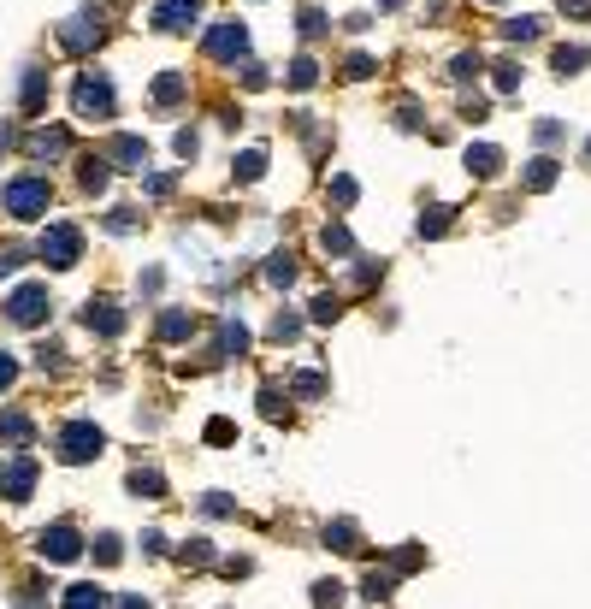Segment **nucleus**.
I'll return each mask as SVG.
<instances>
[{"label": "nucleus", "mask_w": 591, "mask_h": 609, "mask_svg": "<svg viewBox=\"0 0 591 609\" xmlns=\"http://www.w3.org/2000/svg\"><path fill=\"white\" fill-rule=\"evenodd\" d=\"M54 202V190H48V178H36V172H24V178H12L6 190H0V207L12 213V219H42Z\"/></svg>", "instance_id": "nucleus-1"}, {"label": "nucleus", "mask_w": 591, "mask_h": 609, "mask_svg": "<svg viewBox=\"0 0 591 609\" xmlns=\"http://www.w3.org/2000/svg\"><path fill=\"white\" fill-rule=\"evenodd\" d=\"M54 450H60V462H89V456H101V450H107V438H101V426H95V420H71V426H60Z\"/></svg>", "instance_id": "nucleus-2"}, {"label": "nucleus", "mask_w": 591, "mask_h": 609, "mask_svg": "<svg viewBox=\"0 0 591 609\" xmlns=\"http://www.w3.org/2000/svg\"><path fill=\"white\" fill-rule=\"evenodd\" d=\"M71 107H77V119H113V83L83 71L77 89H71Z\"/></svg>", "instance_id": "nucleus-3"}, {"label": "nucleus", "mask_w": 591, "mask_h": 609, "mask_svg": "<svg viewBox=\"0 0 591 609\" xmlns=\"http://www.w3.org/2000/svg\"><path fill=\"white\" fill-rule=\"evenodd\" d=\"M77 255H83V231L66 225V219H54V225L42 231V261L66 272V267H77Z\"/></svg>", "instance_id": "nucleus-4"}, {"label": "nucleus", "mask_w": 591, "mask_h": 609, "mask_svg": "<svg viewBox=\"0 0 591 609\" xmlns=\"http://www.w3.org/2000/svg\"><path fill=\"white\" fill-rule=\"evenodd\" d=\"M95 42H101V6H83V12H71L60 24V48L66 54H89Z\"/></svg>", "instance_id": "nucleus-5"}, {"label": "nucleus", "mask_w": 591, "mask_h": 609, "mask_svg": "<svg viewBox=\"0 0 591 609\" xmlns=\"http://www.w3.org/2000/svg\"><path fill=\"white\" fill-rule=\"evenodd\" d=\"M48 308H54V302H48V290H42V284H24V290H12V296H6V320H12V326H42V320H48Z\"/></svg>", "instance_id": "nucleus-6"}, {"label": "nucleus", "mask_w": 591, "mask_h": 609, "mask_svg": "<svg viewBox=\"0 0 591 609\" xmlns=\"http://www.w3.org/2000/svg\"><path fill=\"white\" fill-rule=\"evenodd\" d=\"M30 491H36V456L18 450V456H6V468H0V497H6V503H24Z\"/></svg>", "instance_id": "nucleus-7"}, {"label": "nucleus", "mask_w": 591, "mask_h": 609, "mask_svg": "<svg viewBox=\"0 0 591 609\" xmlns=\"http://www.w3.org/2000/svg\"><path fill=\"white\" fill-rule=\"evenodd\" d=\"M196 18H201V0H154V30H166V36L190 30Z\"/></svg>", "instance_id": "nucleus-8"}, {"label": "nucleus", "mask_w": 591, "mask_h": 609, "mask_svg": "<svg viewBox=\"0 0 591 609\" xmlns=\"http://www.w3.org/2000/svg\"><path fill=\"white\" fill-rule=\"evenodd\" d=\"M207 54L213 60H243L249 54V30L243 24H213L207 30Z\"/></svg>", "instance_id": "nucleus-9"}, {"label": "nucleus", "mask_w": 591, "mask_h": 609, "mask_svg": "<svg viewBox=\"0 0 591 609\" xmlns=\"http://www.w3.org/2000/svg\"><path fill=\"white\" fill-rule=\"evenodd\" d=\"M36 550H42L48 562H77V556H83V539H77L71 527H42V533H36Z\"/></svg>", "instance_id": "nucleus-10"}, {"label": "nucleus", "mask_w": 591, "mask_h": 609, "mask_svg": "<svg viewBox=\"0 0 591 609\" xmlns=\"http://www.w3.org/2000/svg\"><path fill=\"white\" fill-rule=\"evenodd\" d=\"M83 326H89L95 338H119V332H125V308H119V302H89Z\"/></svg>", "instance_id": "nucleus-11"}, {"label": "nucleus", "mask_w": 591, "mask_h": 609, "mask_svg": "<svg viewBox=\"0 0 591 609\" xmlns=\"http://www.w3.org/2000/svg\"><path fill=\"white\" fill-rule=\"evenodd\" d=\"M107 160H119L125 172H142V166H148V142H142V136H113Z\"/></svg>", "instance_id": "nucleus-12"}, {"label": "nucleus", "mask_w": 591, "mask_h": 609, "mask_svg": "<svg viewBox=\"0 0 591 609\" xmlns=\"http://www.w3.org/2000/svg\"><path fill=\"white\" fill-rule=\"evenodd\" d=\"M60 609H113V592H101V586H66V598H60Z\"/></svg>", "instance_id": "nucleus-13"}, {"label": "nucleus", "mask_w": 591, "mask_h": 609, "mask_svg": "<svg viewBox=\"0 0 591 609\" xmlns=\"http://www.w3.org/2000/svg\"><path fill=\"white\" fill-rule=\"evenodd\" d=\"M190 95V77L184 71H160L154 77V107H172V101H184Z\"/></svg>", "instance_id": "nucleus-14"}, {"label": "nucleus", "mask_w": 591, "mask_h": 609, "mask_svg": "<svg viewBox=\"0 0 591 609\" xmlns=\"http://www.w3.org/2000/svg\"><path fill=\"white\" fill-rule=\"evenodd\" d=\"M467 172H473V178H497V172H503V154H497L491 142H479V148H467Z\"/></svg>", "instance_id": "nucleus-15"}, {"label": "nucleus", "mask_w": 591, "mask_h": 609, "mask_svg": "<svg viewBox=\"0 0 591 609\" xmlns=\"http://www.w3.org/2000/svg\"><path fill=\"white\" fill-rule=\"evenodd\" d=\"M30 432H36V426H30L24 408H6V414H0V438H6V444H30Z\"/></svg>", "instance_id": "nucleus-16"}, {"label": "nucleus", "mask_w": 591, "mask_h": 609, "mask_svg": "<svg viewBox=\"0 0 591 609\" xmlns=\"http://www.w3.org/2000/svg\"><path fill=\"white\" fill-rule=\"evenodd\" d=\"M66 148H71L66 131H36V136H30V154H36V160H60Z\"/></svg>", "instance_id": "nucleus-17"}, {"label": "nucleus", "mask_w": 591, "mask_h": 609, "mask_svg": "<svg viewBox=\"0 0 591 609\" xmlns=\"http://www.w3.org/2000/svg\"><path fill=\"white\" fill-rule=\"evenodd\" d=\"M243 349H249L243 320H225V326H219V355H243Z\"/></svg>", "instance_id": "nucleus-18"}, {"label": "nucleus", "mask_w": 591, "mask_h": 609, "mask_svg": "<svg viewBox=\"0 0 591 609\" xmlns=\"http://www.w3.org/2000/svg\"><path fill=\"white\" fill-rule=\"evenodd\" d=\"M42 95H48V71H24V89H18V101L36 113V107H42Z\"/></svg>", "instance_id": "nucleus-19"}, {"label": "nucleus", "mask_w": 591, "mask_h": 609, "mask_svg": "<svg viewBox=\"0 0 591 609\" xmlns=\"http://www.w3.org/2000/svg\"><path fill=\"white\" fill-rule=\"evenodd\" d=\"M160 338L166 343L190 338V314H184V308H166V314H160Z\"/></svg>", "instance_id": "nucleus-20"}, {"label": "nucleus", "mask_w": 591, "mask_h": 609, "mask_svg": "<svg viewBox=\"0 0 591 609\" xmlns=\"http://www.w3.org/2000/svg\"><path fill=\"white\" fill-rule=\"evenodd\" d=\"M326 544L331 550H343V556H355V550H361V533H355L349 521H337V527H326Z\"/></svg>", "instance_id": "nucleus-21"}, {"label": "nucleus", "mask_w": 591, "mask_h": 609, "mask_svg": "<svg viewBox=\"0 0 591 609\" xmlns=\"http://www.w3.org/2000/svg\"><path fill=\"white\" fill-rule=\"evenodd\" d=\"M503 36H509V42H538L544 24H538V18H503Z\"/></svg>", "instance_id": "nucleus-22"}, {"label": "nucleus", "mask_w": 591, "mask_h": 609, "mask_svg": "<svg viewBox=\"0 0 591 609\" xmlns=\"http://www.w3.org/2000/svg\"><path fill=\"white\" fill-rule=\"evenodd\" d=\"M550 184H556V160H544V154H538V160L526 166V190H550Z\"/></svg>", "instance_id": "nucleus-23"}, {"label": "nucleus", "mask_w": 591, "mask_h": 609, "mask_svg": "<svg viewBox=\"0 0 591 609\" xmlns=\"http://www.w3.org/2000/svg\"><path fill=\"white\" fill-rule=\"evenodd\" d=\"M77 178H83V190H107L113 166H107V160H83V172H77Z\"/></svg>", "instance_id": "nucleus-24"}, {"label": "nucleus", "mask_w": 591, "mask_h": 609, "mask_svg": "<svg viewBox=\"0 0 591 609\" xmlns=\"http://www.w3.org/2000/svg\"><path fill=\"white\" fill-rule=\"evenodd\" d=\"M261 172H266V154H261V148H249V154L237 160V184H255Z\"/></svg>", "instance_id": "nucleus-25"}, {"label": "nucleus", "mask_w": 591, "mask_h": 609, "mask_svg": "<svg viewBox=\"0 0 591 609\" xmlns=\"http://www.w3.org/2000/svg\"><path fill=\"white\" fill-rule=\"evenodd\" d=\"M391 586H396V568H385V574H379V568H373V574H367V586H361V592H367V598H373V604H379V598H391Z\"/></svg>", "instance_id": "nucleus-26"}, {"label": "nucleus", "mask_w": 591, "mask_h": 609, "mask_svg": "<svg viewBox=\"0 0 591 609\" xmlns=\"http://www.w3.org/2000/svg\"><path fill=\"white\" fill-rule=\"evenodd\" d=\"M314 83H320V66H314V60L302 54V60L290 66V89H314Z\"/></svg>", "instance_id": "nucleus-27"}, {"label": "nucleus", "mask_w": 591, "mask_h": 609, "mask_svg": "<svg viewBox=\"0 0 591 609\" xmlns=\"http://www.w3.org/2000/svg\"><path fill=\"white\" fill-rule=\"evenodd\" d=\"M320 243H326V255H349V249H355V237H349L343 225H326V231H320Z\"/></svg>", "instance_id": "nucleus-28"}, {"label": "nucleus", "mask_w": 591, "mask_h": 609, "mask_svg": "<svg viewBox=\"0 0 591 609\" xmlns=\"http://www.w3.org/2000/svg\"><path fill=\"white\" fill-rule=\"evenodd\" d=\"M450 231V207H432V213H420V237H444Z\"/></svg>", "instance_id": "nucleus-29"}, {"label": "nucleus", "mask_w": 591, "mask_h": 609, "mask_svg": "<svg viewBox=\"0 0 591 609\" xmlns=\"http://www.w3.org/2000/svg\"><path fill=\"white\" fill-rule=\"evenodd\" d=\"M131 491H148V497H160V491H166V479L154 474V468H136V474H131Z\"/></svg>", "instance_id": "nucleus-30"}, {"label": "nucleus", "mask_w": 591, "mask_h": 609, "mask_svg": "<svg viewBox=\"0 0 591 609\" xmlns=\"http://www.w3.org/2000/svg\"><path fill=\"white\" fill-rule=\"evenodd\" d=\"M586 60H591L586 48H556V71H562V77H568V71H580Z\"/></svg>", "instance_id": "nucleus-31"}, {"label": "nucleus", "mask_w": 591, "mask_h": 609, "mask_svg": "<svg viewBox=\"0 0 591 609\" xmlns=\"http://www.w3.org/2000/svg\"><path fill=\"white\" fill-rule=\"evenodd\" d=\"M266 278H272V284H290V278H296L290 255H272V261H266Z\"/></svg>", "instance_id": "nucleus-32"}, {"label": "nucleus", "mask_w": 591, "mask_h": 609, "mask_svg": "<svg viewBox=\"0 0 591 609\" xmlns=\"http://www.w3.org/2000/svg\"><path fill=\"white\" fill-rule=\"evenodd\" d=\"M119 556H125V550H119L113 533H101V539H95V562H119Z\"/></svg>", "instance_id": "nucleus-33"}, {"label": "nucleus", "mask_w": 591, "mask_h": 609, "mask_svg": "<svg viewBox=\"0 0 591 609\" xmlns=\"http://www.w3.org/2000/svg\"><path fill=\"white\" fill-rule=\"evenodd\" d=\"M337 314H343V308H337V296H314V320H320V326H331Z\"/></svg>", "instance_id": "nucleus-34"}, {"label": "nucleus", "mask_w": 591, "mask_h": 609, "mask_svg": "<svg viewBox=\"0 0 591 609\" xmlns=\"http://www.w3.org/2000/svg\"><path fill=\"white\" fill-rule=\"evenodd\" d=\"M331 202H337V207L355 202V178H331Z\"/></svg>", "instance_id": "nucleus-35"}, {"label": "nucleus", "mask_w": 591, "mask_h": 609, "mask_svg": "<svg viewBox=\"0 0 591 609\" xmlns=\"http://www.w3.org/2000/svg\"><path fill=\"white\" fill-rule=\"evenodd\" d=\"M326 30V18H320V6H302V36H320Z\"/></svg>", "instance_id": "nucleus-36"}, {"label": "nucleus", "mask_w": 591, "mask_h": 609, "mask_svg": "<svg viewBox=\"0 0 591 609\" xmlns=\"http://www.w3.org/2000/svg\"><path fill=\"white\" fill-rule=\"evenodd\" d=\"M296 332H302V320H296V314H278V320H272V338H296Z\"/></svg>", "instance_id": "nucleus-37"}, {"label": "nucleus", "mask_w": 591, "mask_h": 609, "mask_svg": "<svg viewBox=\"0 0 591 609\" xmlns=\"http://www.w3.org/2000/svg\"><path fill=\"white\" fill-rule=\"evenodd\" d=\"M296 391H302V397H320V391H326V379H320V373H302V379H296Z\"/></svg>", "instance_id": "nucleus-38"}, {"label": "nucleus", "mask_w": 591, "mask_h": 609, "mask_svg": "<svg viewBox=\"0 0 591 609\" xmlns=\"http://www.w3.org/2000/svg\"><path fill=\"white\" fill-rule=\"evenodd\" d=\"M314 592H320V609H337V604H343V586H337V580H331V586H314Z\"/></svg>", "instance_id": "nucleus-39"}, {"label": "nucleus", "mask_w": 591, "mask_h": 609, "mask_svg": "<svg viewBox=\"0 0 591 609\" xmlns=\"http://www.w3.org/2000/svg\"><path fill=\"white\" fill-rule=\"evenodd\" d=\"M515 83H521V66H509V60H503V66H497V89H515Z\"/></svg>", "instance_id": "nucleus-40"}, {"label": "nucleus", "mask_w": 591, "mask_h": 609, "mask_svg": "<svg viewBox=\"0 0 591 609\" xmlns=\"http://www.w3.org/2000/svg\"><path fill=\"white\" fill-rule=\"evenodd\" d=\"M207 438L213 444H231V420H207Z\"/></svg>", "instance_id": "nucleus-41"}, {"label": "nucleus", "mask_w": 591, "mask_h": 609, "mask_svg": "<svg viewBox=\"0 0 591 609\" xmlns=\"http://www.w3.org/2000/svg\"><path fill=\"white\" fill-rule=\"evenodd\" d=\"M12 379H18V361H12V355H6V349H0V391H6V385H12Z\"/></svg>", "instance_id": "nucleus-42"}, {"label": "nucleus", "mask_w": 591, "mask_h": 609, "mask_svg": "<svg viewBox=\"0 0 591 609\" xmlns=\"http://www.w3.org/2000/svg\"><path fill=\"white\" fill-rule=\"evenodd\" d=\"M207 556H213V550H207V539H190V544H184V562H207Z\"/></svg>", "instance_id": "nucleus-43"}, {"label": "nucleus", "mask_w": 591, "mask_h": 609, "mask_svg": "<svg viewBox=\"0 0 591 609\" xmlns=\"http://www.w3.org/2000/svg\"><path fill=\"white\" fill-rule=\"evenodd\" d=\"M107 231H136V219H131V207H119L113 219H107Z\"/></svg>", "instance_id": "nucleus-44"}, {"label": "nucleus", "mask_w": 591, "mask_h": 609, "mask_svg": "<svg viewBox=\"0 0 591 609\" xmlns=\"http://www.w3.org/2000/svg\"><path fill=\"white\" fill-rule=\"evenodd\" d=\"M196 148H201L196 131H178V154H184V160H196Z\"/></svg>", "instance_id": "nucleus-45"}, {"label": "nucleus", "mask_w": 591, "mask_h": 609, "mask_svg": "<svg viewBox=\"0 0 591 609\" xmlns=\"http://www.w3.org/2000/svg\"><path fill=\"white\" fill-rule=\"evenodd\" d=\"M18 261H24L18 249H0V278H6V272H18Z\"/></svg>", "instance_id": "nucleus-46"}, {"label": "nucleus", "mask_w": 591, "mask_h": 609, "mask_svg": "<svg viewBox=\"0 0 591 609\" xmlns=\"http://www.w3.org/2000/svg\"><path fill=\"white\" fill-rule=\"evenodd\" d=\"M562 12H574V18H591V0H562Z\"/></svg>", "instance_id": "nucleus-47"}, {"label": "nucleus", "mask_w": 591, "mask_h": 609, "mask_svg": "<svg viewBox=\"0 0 591 609\" xmlns=\"http://www.w3.org/2000/svg\"><path fill=\"white\" fill-rule=\"evenodd\" d=\"M119 609H148V598H119Z\"/></svg>", "instance_id": "nucleus-48"}, {"label": "nucleus", "mask_w": 591, "mask_h": 609, "mask_svg": "<svg viewBox=\"0 0 591 609\" xmlns=\"http://www.w3.org/2000/svg\"><path fill=\"white\" fill-rule=\"evenodd\" d=\"M379 6H385V12H396V6H402V0H379Z\"/></svg>", "instance_id": "nucleus-49"}, {"label": "nucleus", "mask_w": 591, "mask_h": 609, "mask_svg": "<svg viewBox=\"0 0 591 609\" xmlns=\"http://www.w3.org/2000/svg\"><path fill=\"white\" fill-rule=\"evenodd\" d=\"M586 154H591V142H586Z\"/></svg>", "instance_id": "nucleus-50"}]
</instances>
